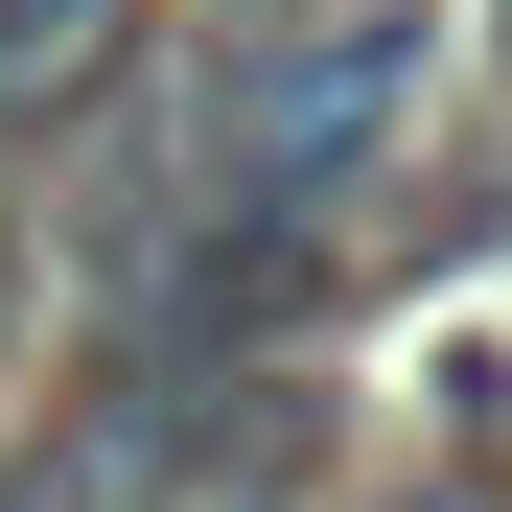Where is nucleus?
Returning <instances> with one entry per match:
<instances>
[{
    "instance_id": "nucleus-1",
    "label": "nucleus",
    "mask_w": 512,
    "mask_h": 512,
    "mask_svg": "<svg viewBox=\"0 0 512 512\" xmlns=\"http://www.w3.org/2000/svg\"><path fill=\"white\" fill-rule=\"evenodd\" d=\"M396 140H419V24H396V0H326V24H256L210 94H187V187L350 233V187H373Z\"/></svg>"
},
{
    "instance_id": "nucleus-2",
    "label": "nucleus",
    "mask_w": 512,
    "mask_h": 512,
    "mask_svg": "<svg viewBox=\"0 0 512 512\" xmlns=\"http://www.w3.org/2000/svg\"><path fill=\"white\" fill-rule=\"evenodd\" d=\"M117 70H140V0H0V163H47Z\"/></svg>"
},
{
    "instance_id": "nucleus-3",
    "label": "nucleus",
    "mask_w": 512,
    "mask_h": 512,
    "mask_svg": "<svg viewBox=\"0 0 512 512\" xmlns=\"http://www.w3.org/2000/svg\"><path fill=\"white\" fill-rule=\"evenodd\" d=\"M0 350H24V256H0Z\"/></svg>"
},
{
    "instance_id": "nucleus-4",
    "label": "nucleus",
    "mask_w": 512,
    "mask_h": 512,
    "mask_svg": "<svg viewBox=\"0 0 512 512\" xmlns=\"http://www.w3.org/2000/svg\"><path fill=\"white\" fill-rule=\"evenodd\" d=\"M233 24H326V0H233Z\"/></svg>"
}]
</instances>
